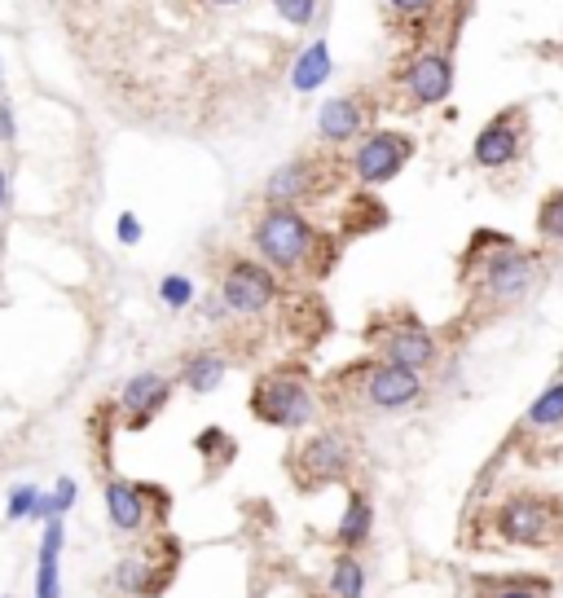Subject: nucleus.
<instances>
[{
	"label": "nucleus",
	"instance_id": "c756f323",
	"mask_svg": "<svg viewBox=\"0 0 563 598\" xmlns=\"http://www.w3.org/2000/svg\"><path fill=\"white\" fill-rule=\"evenodd\" d=\"M115 234H119V242H124V247H137V242H141V220L132 216V212H124V216H119V229H115Z\"/></svg>",
	"mask_w": 563,
	"mask_h": 598
},
{
	"label": "nucleus",
	"instance_id": "4be33fe9",
	"mask_svg": "<svg viewBox=\"0 0 563 598\" xmlns=\"http://www.w3.org/2000/svg\"><path fill=\"white\" fill-rule=\"evenodd\" d=\"M330 594L335 598H361L366 594V568H361L357 550H339L330 563Z\"/></svg>",
	"mask_w": 563,
	"mask_h": 598
},
{
	"label": "nucleus",
	"instance_id": "39448f33",
	"mask_svg": "<svg viewBox=\"0 0 563 598\" xmlns=\"http://www.w3.org/2000/svg\"><path fill=\"white\" fill-rule=\"evenodd\" d=\"M524 146H528V110L506 106L476 132V141H471V163H476L480 172H502L520 159Z\"/></svg>",
	"mask_w": 563,
	"mask_h": 598
},
{
	"label": "nucleus",
	"instance_id": "ddd939ff",
	"mask_svg": "<svg viewBox=\"0 0 563 598\" xmlns=\"http://www.w3.org/2000/svg\"><path fill=\"white\" fill-rule=\"evenodd\" d=\"M361 128H366V110H361L357 97H330L317 110V137L330 141V146H344V141L361 137Z\"/></svg>",
	"mask_w": 563,
	"mask_h": 598
},
{
	"label": "nucleus",
	"instance_id": "5701e85b",
	"mask_svg": "<svg viewBox=\"0 0 563 598\" xmlns=\"http://www.w3.org/2000/svg\"><path fill=\"white\" fill-rule=\"evenodd\" d=\"M75 506V480H58L53 484V493H40L36 506H31V524H44V519H58Z\"/></svg>",
	"mask_w": 563,
	"mask_h": 598
},
{
	"label": "nucleus",
	"instance_id": "2eb2a0df",
	"mask_svg": "<svg viewBox=\"0 0 563 598\" xmlns=\"http://www.w3.org/2000/svg\"><path fill=\"white\" fill-rule=\"evenodd\" d=\"M62 515L44 519V537H40V555H36V598H58L62 581H58V559H62Z\"/></svg>",
	"mask_w": 563,
	"mask_h": 598
},
{
	"label": "nucleus",
	"instance_id": "393cba45",
	"mask_svg": "<svg viewBox=\"0 0 563 598\" xmlns=\"http://www.w3.org/2000/svg\"><path fill=\"white\" fill-rule=\"evenodd\" d=\"M159 299L168 308H176V313H181V308H190L194 304V282L185 278V273H168V278L159 282Z\"/></svg>",
	"mask_w": 563,
	"mask_h": 598
},
{
	"label": "nucleus",
	"instance_id": "f257e3e1",
	"mask_svg": "<svg viewBox=\"0 0 563 598\" xmlns=\"http://www.w3.org/2000/svg\"><path fill=\"white\" fill-rule=\"evenodd\" d=\"M493 251H480V242H471V260H480V278H476V295L489 299L493 308H511L520 304V299L537 286V273H542V264H537L533 251H524L520 242L493 234L489 242Z\"/></svg>",
	"mask_w": 563,
	"mask_h": 598
},
{
	"label": "nucleus",
	"instance_id": "bb28decb",
	"mask_svg": "<svg viewBox=\"0 0 563 598\" xmlns=\"http://www.w3.org/2000/svg\"><path fill=\"white\" fill-rule=\"evenodd\" d=\"M36 497H40V489L36 484H14V489H9V506H5V515L14 519H27L31 515V506H36Z\"/></svg>",
	"mask_w": 563,
	"mask_h": 598
},
{
	"label": "nucleus",
	"instance_id": "a878e982",
	"mask_svg": "<svg viewBox=\"0 0 563 598\" xmlns=\"http://www.w3.org/2000/svg\"><path fill=\"white\" fill-rule=\"evenodd\" d=\"M273 9H278V18L291 22V27H308L317 14V0H273Z\"/></svg>",
	"mask_w": 563,
	"mask_h": 598
},
{
	"label": "nucleus",
	"instance_id": "aec40b11",
	"mask_svg": "<svg viewBox=\"0 0 563 598\" xmlns=\"http://www.w3.org/2000/svg\"><path fill=\"white\" fill-rule=\"evenodd\" d=\"M476 598H550L546 577H476Z\"/></svg>",
	"mask_w": 563,
	"mask_h": 598
},
{
	"label": "nucleus",
	"instance_id": "9d476101",
	"mask_svg": "<svg viewBox=\"0 0 563 598\" xmlns=\"http://www.w3.org/2000/svg\"><path fill=\"white\" fill-rule=\"evenodd\" d=\"M401 84L414 106H440L454 93V58L440 49H427L401 71Z\"/></svg>",
	"mask_w": 563,
	"mask_h": 598
},
{
	"label": "nucleus",
	"instance_id": "412c9836",
	"mask_svg": "<svg viewBox=\"0 0 563 598\" xmlns=\"http://www.w3.org/2000/svg\"><path fill=\"white\" fill-rule=\"evenodd\" d=\"M225 357H220V352H194L190 361H185V387H190L194 396H207V392H216L220 387V379H225Z\"/></svg>",
	"mask_w": 563,
	"mask_h": 598
},
{
	"label": "nucleus",
	"instance_id": "0eeeda50",
	"mask_svg": "<svg viewBox=\"0 0 563 598\" xmlns=\"http://www.w3.org/2000/svg\"><path fill=\"white\" fill-rule=\"evenodd\" d=\"M273 299H278V278H273L269 264L247 260V256L229 260L225 278H220V304H225L229 313L260 317L264 308L273 304Z\"/></svg>",
	"mask_w": 563,
	"mask_h": 598
},
{
	"label": "nucleus",
	"instance_id": "20e7f679",
	"mask_svg": "<svg viewBox=\"0 0 563 598\" xmlns=\"http://www.w3.org/2000/svg\"><path fill=\"white\" fill-rule=\"evenodd\" d=\"M313 383H308V374L300 365H291V370H269L264 379L256 383V392H251V414L260 418L264 427H308L313 423Z\"/></svg>",
	"mask_w": 563,
	"mask_h": 598
},
{
	"label": "nucleus",
	"instance_id": "6ab92c4d",
	"mask_svg": "<svg viewBox=\"0 0 563 598\" xmlns=\"http://www.w3.org/2000/svg\"><path fill=\"white\" fill-rule=\"evenodd\" d=\"M326 80H330V44L317 40V44H308L300 58H295V66H291V88H295V93H313V88L326 84Z\"/></svg>",
	"mask_w": 563,
	"mask_h": 598
},
{
	"label": "nucleus",
	"instance_id": "423d86ee",
	"mask_svg": "<svg viewBox=\"0 0 563 598\" xmlns=\"http://www.w3.org/2000/svg\"><path fill=\"white\" fill-rule=\"evenodd\" d=\"M414 159V137L410 132H396V128H379L370 137H361L357 154H352V172L357 181L374 190V185H388L405 172V163Z\"/></svg>",
	"mask_w": 563,
	"mask_h": 598
},
{
	"label": "nucleus",
	"instance_id": "b1692460",
	"mask_svg": "<svg viewBox=\"0 0 563 598\" xmlns=\"http://www.w3.org/2000/svg\"><path fill=\"white\" fill-rule=\"evenodd\" d=\"M537 234L542 242H563V185L546 190V198L537 203Z\"/></svg>",
	"mask_w": 563,
	"mask_h": 598
},
{
	"label": "nucleus",
	"instance_id": "2f4dec72",
	"mask_svg": "<svg viewBox=\"0 0 563 598\" xmlns=\"http://www.w3.org/2000/svg\"><path fill=\"white\" fill-rule=\"evenodd\" d=\"M212 5H238V0H212Z\"/></svg>",
	"mask_w": 563,
	"mask_h": 598
},
{
	"label": "nucleus",
	"instance_id": "dca6fc26",
	"mask_svg": "<svg viewBox=\"0 0 563 598\" xmlns=\"http://www.w3.org/2000/svg\"><path fill=\"white\" fill-rule=\"evenodd\" d=\"M313 176H317V168L308 159H291L269 176L264 194H269V203H278V207H295L304 194H313Z\"/></svg>",
	"mask_w": 563,
	"mask_h": 598
},
{
	"label": "nucleus",
	"instance_id": "cd10ccee",
	"mask_svg": "<svg viewBox=\"0 0 563 598\" xmlns=\"http://www.w3.org/2000/svg\"><path fill=\"white\" fill-rule=\"evenodd\" d=\"M18 141V119H14V106L0 97V146H14Z\"/></svg>",
	"mask_w": 563,
	"mask_h": 598
},
{
	"label": "nucleus",
	"instance_id": "f3484780",
	"mask_svg": "<svg viewBox=\"0 0 563 598\" xmlns=\"http://www.w3.org/2000/svg\"><path fill=\"white\" fill-rule=\"evenodd\" d=\"M374 533V506L366 493H348V506L339 515V528H335V541L339 550H361Z\"/></svg>",
	"mask_w": 563,
	"mask_h": 598
},
{
	"label": "nucleus",
	"instance_id": "f8f14e48",
	"mask_svg": "<svg viewBox=\"0 0 563 598\" xmlns=\"http://www.w3.org/2000/svg\"><path fill=\"white\" fill-rule=\"evenodd\" d=\"M168 396H172V383L163 379V374H154V370L132 374V379L124 383V396H119L124 409H128V427L141 431L163 405H168Z\"/></svg>",
	"mask_w": 563,
	"mask_h": 598
},
{
	"label": "nucleus",
	"instance_id": "1a4fd4ad",
	"mask_svg": "<svg viewBox=\"0 0 563 598\" xmlns=\"http://www.w3.org/2000/svg\"><path fill=\"white\" fill-rule=\"evenodd\" d=\"M348 467H352V449L335 431H322V436L304 440L291 458V475L300 489H326V484H335Z\"/></svg>",
	"mask_w": 563,
	"mask_h": 598
},
{
	"label": "nucleus",
	"instance_id": "c85d7f7f",
	"mask_svg": "<svg viewBox=\"0 0 563 598\" xmlns=\"http://www.w3.org/2000/svg\"><path fill=\"white\" fill-rule=\"evenodd\" d=\"M388 9L401 18H418V14H427V9H436V0H388Z\"/></svg>",
	"mask_w": 563,
	"mask_h": 598
},
{
	"label": "nucleus",
	"instance_id": "f03ea898",
	"mask_svg": "<svg viewBox=\"0 0 563 598\" xmlns=\"http://www.w3.org/2000/svg\"><path fill=\"white\" fill-rule=\"evenodd\" d=\"M317 242H322V234H317V225L300 207L269 203V212L256 220V251L269 269L300 273L304 264L317 256Z\"/></svg>",
	"mask_w": 563,
	"mask_h": 598
},
{
	"label": "nucleus",
	"instance_id": "4468645a",
	"mask_svg": "<svg viewBox=\"0 0 563 598\" xmlns=\"http://www.w3.org/2000/svg\"><path fill=\"white\" fill-rule=\"evenodd\" d=\"M106 515L119 533H141V528H146V484L110 480L106 484Z\"/></svg>",
	"mask_w": 563,
	"mask_h": 598
},
{
	"label": "nucleus",
	"instance_id": "473e14b6",
	"mask_svg": "<svg viewBox=\"0 0 563 598\" xmlns=\"http://www.w3.org/2000/svg\"><path fill=\"white\" fill-rule=\"evenodd\" d=\"M0 75H5V66H0Z\"/></svg>",
	"mask_w": 563,
	"mask_h": 598
},
{
	"label": "nucleus",
	"instance_id": "7c9ffc66",
	"mask_svg": "<svg viewBox=\"0 0 563 598\" xmlns=\"http://www.w3.org/2000/svg\"><path fill=\"white\" fill-rule=\"evenodd\" d=\"M5 194H9V172L0 168V207H5Z\"/></svg>",
	"mask_w": 563,
	"mask_h": 598
},
{
	"label": "nucleus",
	"instance_id": "9b49d317",
	"mask_svg": "<svg viewBox=\"0 0 563 598\" xmlns=\"http://www.w3.org/2000/svg\"><path fill=\"white\" fill-rule=\"evenodd\" d=\"M379 352H383V361L410 365V370H418V374H423L427 365H436V357H440L436 335L423 326V321H414V317L388 321V330L379 335Z\"/></svg>",
	"mask_w": 563,
	"mask_h": 598
},
{
	"label": "nucleus",
	"instance_id": "6e6552de",
	"mask_svg": "<svg viewBox=\"0 0 563 598\" xmlns=\"http://www.w3.org/2000/svg\"><path fill=\"white\" fill-rule=\"evenodd\" d=\"M357 392L370 409L396 414V409H410L418 396H423V374L410 370V365H396V361H370V365H361Z\"/></svg>",
	"mask_w": 563,
	"mask_h": 598
},
{
	"label": "nucleus",
	"instance_id": "a211bd4d",
	"mask_svg": "<svg viewBox=\"0 0 563 598\" xmlns=\"http://www.w3.org/2000/svg\"><path fill=\"white\" fill-rule=\"evenodd\" d=\"M563 427V379H555L546 387L542 396H537L533 405H528L524 414V431L528 436H550V431Z\"/></svg>",
	"mask_w": 563,
	"mask_h": 598
},
{
	"label": "nucleus",
	"instance_id": "7ed1b4c3",
	"mask_svg": "<svg viewBox=\"0 0 563 598\" xmlns=\"http://www.w3.org/2000/svg\"><path fill=\"white\" fill-rule=\"evenodd\" d=\"M493 533L511 546H555L563 537V502L546 493H511L493 511Z\"/></svg>",
	"mask_w": 563,
	"mask_h": 598
}]
</instances>
